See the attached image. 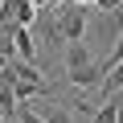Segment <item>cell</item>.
<instances>
[{
    "label": "cell",
    "instance_id": "6da1fadb",
    "mask_svg": "<svg viewBox=\"0 0 123 123\" xmlns=\"http://www.w3.org/2000/svg\"><path fill=\"white\" fill-rule=\"evenodd\" d=\"M53 17H57L62 41H86V33H90V12L78 4V0H62Z\"/></svg>",
    "mask_w": 123,
    "mask_h": 123
},
{
    "label": "cell",
    "instance_id": "7a4b0ae2",
    "mask_svg": "<svg viewBox=\"0 0 123 123\" xmlns=\"http://www.w3.org/2000/svg\"><path fill=\"white\" fill-rule=\"evenodd\" d=\"M107 74H111V66H107V57H94L90 66H82V70H74V74H66V82L74 86V90H94V86H103L107 82Z\"/></svg>",
    "mask_w": 123,
    "mask_h": 123
},
{
    "label": "cell",
    "instance_id": "3957f363",
    "mask_svg": "<svg viewBox=\"0 0 123 123\" xmlns=\"http://www.w3.org/2000/svg\"><path fill=\"white\" fill-rule=\"evenodd\" d=\"M90 62H94V53H90V41H70V45H66V74H74V70L90 66Z\"/></svg>",
    "mask_w": 123,
    "mask_h": 123
},
{
    "label": "cell",
    "instance_id": "277c9868",
    "mask_svg": "<svg viewBox=\"0 0 123 123\" xmlns=\"http://www.w3.org/2000/svg\"><path fill=\"white\" fill-rule=\"evenodd\" d=\"M12 45H17V57H25V62L37 66V41H33L29 25H17V29H12Z\"/></svg>",
    "mask_w": 123,
    "mask_h": 123
},
{
    "label": "cell",
    "instance_id": "5b68a950",
    "mask_svg": "<svg viewBox=\"0 0 123 123\" xmlns=\"http://www.w3.org/2000/svg\"><path fill=\"white\" fill-rule=\"evenodd\" d=\"M17 107H21V103H17V86L0 74V111H4L8 119H17Z\"/></svg>",
    "mask_w": 123,
    "mask_h": 123
},
{
    "label": "cell",
    "instance_id": "8992f818",
    "mask_svg": "<svg viewBox=\"0 0 123 123\" xmlns=\"http://www.w3.org/2000/svg\"><path fill=\"white\" fill-rule=\"evenodd\" d=\"M98 90H103V98H115V94L123 90V62H119V66H111V74H107V82H103Z\"/></svg>",
    "mask_w": 123,
    "mask_h": 123
},
{
    "label": "cell",
    "instance_id": "52a82bcc",
    "mask_svg": "<svg viewBox=\"0 0 123 123\" xmlns=\"http://www.w3.org/2000/svg\"><path fill=\"white\" fill-rule=\"evenodd\" d=\"M90 123H119V107H115V98H103V107H94Z\"/></svg>",
    "mask_w": 123,
    "mask_h": 123
},
{
    "label": "cell",
    "instance_id": "ba28073f",
    "mask_svg": "<svg viewBox=\"0 0 123 123\" xmlns=\"http://www.w3.org/2000/svg\"><path fill=\"white\" fill-rule=\"evenodd\" d=\"M41 115H45V123H74V115H70V107H66V103H49Z\"/></svg>",
    "mask_w": 123,
    "mask_h": 123
},
{
    "label": "cell",
    "instance_id": "9c48e42d",
    "mask_svg": "<svg viewBox=\"0 0 123 123\" xmlns=\"http://www.w3.org/2000/svg\"><path fill=\"white\" fill-rule=\"evenodd\" d=\"M17 123H45V115H41V111H33L29 103H21V107H17Z\"/></svg>",
    "mask_w": 123,
    "mask_h": 123
},
{
    "label": "cell",
    "instance_id": "30bf717a",
    "mask_svg": "<svg viewBox=\"0 0 123 123\" xmlns=\"http://www.w3.org/2000/svg\"><path fill=\"white\" fill-rule=\"evenodd\" d=\"M123 62V33L115 37V45H111V53H107V66H119Z\"/></svg>",
    "mask_w": 123,
    "mask_h": 123
},
{
    "label": "cell",
    "instance_id": "8fae6325",
    "mask_svg": "<svg viewBox=\"0 0 123 123\" xmlns=\"http://www.w3.org/2000/svg\"><path fill=\"white\" fill-rule=\"evenodd\" d=\"M119 4H123V0H94V8H103V12H115Z\"/></svg>",
    "mask_w": 123,
    "mask_h": 123
},
{
    "label": "cell",
    "instance_id": "7c38bea8",
    "mask_svg": "<svg viewBox=\"0 0 123 123\" xmlns=\"http://www.w3.org/2000/svg\"><path fill=\"white\" fill-rule=\"evenodd\" d=\"M115 107H119V123H123V90L115 94Z\"/></svg>",
    "mask_w": 123,
    "mask_h": 123
},
{
    "label": "cell",
    "instance_id": "4fadbf2b",
    "mask_svg": "<svg viewBox=\"0 0 123 123\" xmlns=\"http://www.w3.org/2000/svg\"><path fill=\"white\" fill-rule=\"evenodd\" d=\"M4 62H8V57H0V70H4Z\"/></svg>",
    "mask_w": 123,
    "mask_h": 123
}]
</instances>
